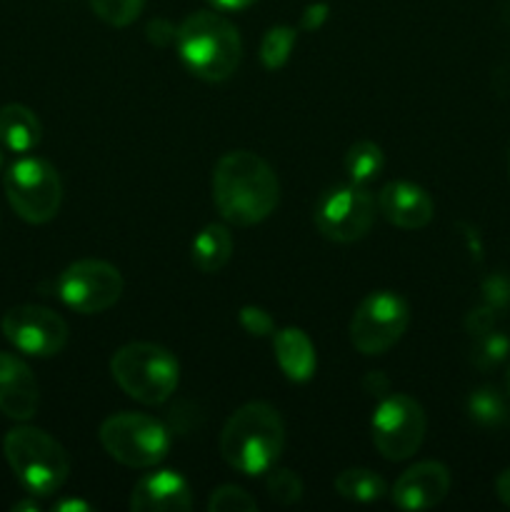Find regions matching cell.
Masks as SVG:
<instances>
[{
  "mask_svg": "<svg viewBox=\"0 0 510 512\" xmlns=\"http://www.w3.org/2000/svg\"><path fill=\"white\" fill-rule=\"evenodd\" d=\"M13 510H38V505H35V503H20V505H15Z\"/></svg>",
  "mask_w": 510,
  "mask_h": 512,
  "instance_id": "36",
  "label": "cell"
},
{
  "mask_svg": "<svg viewBox=\"0 0 510 512\" xmlns=\"http://www.w3.org/2000/svg\"><path fill=\"white\" fill-rule=\"evenodd\" d=\"M383 165V150L370 143V140H360V143L350 145L348 153H345V170H348V178L353 180V185H365L375 180Z\"/></svg>",
  "mask_w": 510,
  "mask_h": 512,
  "instance_id": "22",
  "label": "cell"
},
{
  "mask_svg": "<svg viewBox=\"0 0 510 512\" xmlns=\"http://www.w3.org/2000/svg\"><path fill=\"white\" fill-rule=\"evenodd\" d=\"M375 223V200L360 185L333 190L315 208V225L333 243H355Z\"/></svg>",
  "mask_w": 510,
  "mask_h": 512,
  "instance_id": "12",
  "label": "cell"
},
{
  "mask_svg": "<svg viewBox=\"0 0 510 512\" xmlns=\"http://www.w3.org/2000/svg\"><path fill=\"white\" fill-rule=\"evenodd\" d=\"M233 255V235L225 225H205L193 240V263L200 273H220Z\"/></svg>",
  "mask_w": 510,
  "mask_h": 512,
  "instance_id": "19",
  "label": "cell"
},
{
  "mask_svg": "<svg viewBox=\"0 0 510 512\" xmlns=\"http://www.w3.org/2000/svg\"><path fill=\"white\" fill-rule=\"evenodd\" d=\"M3 335L20 353L53 358L68 343V323L43 305H18L5 313Z\"/></svg>",
  "mask_w": 510,
  "mask_h": 512,
  "instance_id": "11",
  "label": "cell"
},
{
  "mask_svg": "<svg viewBox=\"0 0 510 512\" xmlns=\"http://www.w3.org/2000/svg\"><path fill=\"white\" fill-rule=\"evenodd\" d=\"M388 378H385L383 373H368L365 375V380H363V388H365V393H370V395H378V398H383L385 393H388Z\"/></svg>",
  "mask_w": 510,
  "mask_h": 512,
  "instance_id": "32",
  "label": "cell"
},
{
  "mask_svg": "<svg viewBox=\"0 0 510 512\" xmlns=\"http://www.w3.org/2000/svg\"><path fill=\"white\" fill-rule=\"evenodd\" d=\"M43 138V125L38 115L20 103L0 108V145L10 153H30Z\"/></svg>",
  "mask_w": 510,
  "mask_h": 512,
  "instance_id": "18",
  "label": "cell"
},
{
  "mask_svg": "<svg viewBox=\"0 0 510 512\" xmlns=\"http://www.w3.org/2000/svg\"><path fill=\"white\" fill-rule=\"evenodd\" d=\"M58 295L75 313H103L123 295V275L105 260H78L60 275Z\"/></svg>",
  "mask_w": 510,
  "mask_h": 512,
  "instance_id": "10",
  "label": "cell"
},
{
  "mask_svg": "<svg viewBox=\"0 0 510 512\" xmlns=\"http://www.w3.org/2000/svg\"><path fill=\"white\" fill-rule=\"evenodd\" d=\"M410 323V310L400 295L390 290L370 293L350 320V340L363 355H383L403 338Z\"/></svg>",
  "mask_w": 510,
  "mask_h": 512,
  "instance_id": "8",
  "label": "cell"
},
{
  "mask_svg": "<svg viewBox=\"0 0 510 512\" xmlns=\"http://www.w3.org/2000/svg\"><path fill=\"white\" fill-rule=\"evenodd\" d=\"M510 355V338L500 330H488L483 335H475L473 348H470V363L480 370V373H490V370L500 368L505 358Z\"/></svg>",
  "mask_w": 510,
  "mask_h": 512,
  "instance_id": "23",
  "label": "cell"
},
{
  "mask_svg": "<svg viewBox=\"0 0 510 512\" xmlns=\"http://www.w3.org/2000/svg\"><path fill=\"white\" fill-rule=\"evenodd\" d=\"M38 383L20 358L0 353V413L13 420H30L38 413Z\"/></svg>",
  "mask_w": 510,
  "mask_h": 512,
  "instance_id": "16",
  "label": "cell"
},
{
  "mask_svg": "<svg viewBox=\"0 0 510 512\" xmlns=\"http://www.w3.org/2000/svg\"><path fill=\"white\" fill-rule=\"evenodd\" d=\"M450 473L443 463H418L405 470L393 488V503L403 510H428L445 500Z\"/></svg>",
  "mask_w": 510,
  "mask_h": 512,
  "instance_id": "13",
  "label": "cell"
},
{
  "mask_svg": "<svg viewBox=\"0 0 510 512\" xmlns=\"http://www.w3.org/2000/svg\"><path fill=\"white\" fill-rule=\"evenodd\" d=\"M240 325H243L250 335H255V338H265V335H270L275 330L273 318H270L263 308H255V305H245V308L240 310Z\"/></svg>",
  "mask_w": 510,
  "mask_h": 512,
  "instance_id": "29",
  "label": "cell"
},
{
  "mask_svg": "<svg viewBox=\"0 0 510 512\" xmlns=\"http://www.w3.org/2000/svg\"><path fill=\"white\" fill-rule=\"evenodd\" d=\"M275 358L285 378L305 383L315 373V348L300 328H283L275 333Z\"/></svg>",
  "mask_w": 510,
  "mask_h": 512,
  "instance_id": "17",
  "label": "cell"
},
{
  "mask_svg": "<svg viewBox=\"0 0 510 512\" xmlns=\"http://www.w3.org/2000/svg\"><path fill=\"white\" fill-rule=\"evenodd\" d=\"M145 0H90V8L103 23L125 28L143 13Z\"/></svg>",
  "mask_w": 510,
  "mask_h": 512,
  "instance_id": "25",
  "label": "cell"
},
{
  "mask_svg": "<svg viewBox=\"0 0 510 512\" xmlns=\"http://www.w3.org/2000/svg\"><path fill=\"white\" fill-rule=\"evenodd\" d=\"M483 303L503 315L510 308V275L493 273L483 280Z\"/></svg>",
  "mask_w": 510,
  "mask_h": 512,
  "instance_id": "28",
  "label": "cell"
},
{
  "mask_svg": "<svg viewBox=\"0 0 510 512\" xmlns=\"http://www.w3.org/2000/svg\"><path fill=\"white\" fill-rule=\"evenodd\" d=\"M175 40L185 68L208 83L228 80L238 68L243 53L235 25L228 23L223 15L208 10L188 15L175 33Z\"/></svg>",
  "mask_w": 510,
  "mask_h": 512,
  "instance_id": "3",
  "label": "cell"
},
{
  "mask_svg": "<svg viewBox=\"0 0 510 512\" xmlns=\"http://www.w3.org/2000/svg\"><path fill=\"white\" fill-rule=\"evenodd\" d=\"M495 493H498L500 503H503L505 508H510V468L498 475V480H495Z\"/></svg>",
  "mask_w": 510,
  "mask_h": 512,
  "instance_id": "33",
  "label": "cell"
},
{
  "mask_svg": "<svg viewBox=\"0 0 510 512\" xmlns=\"http://www.w3.org/2000/svg\"><path fill=\"white\" fill-rule=\"evenodd\" d=\"M335 493L353 503H375L385 495V483L373 470L350 468L335 478Z\"/></svg>",
  "mask_w": 510,
  "mask_h": 512,
  "instance_id": "20",
  "label": "cell"
},
{
  "mask_svg": "<svg viewBox=\"0 0 510 512\" xmlns=\"http://www.w3.org/2000/svg\"><path fill=\"white\" fill-rule=\"evenodd\" d=\"M500 313L498 310H493L490 305H480V308H473L468 313V318H465V330H468L470 335H483L488 333V330L495 328V323H498Z\"/></svg>",
  "mask_w": 510,
  "mask_h": 512,
  "instance_id": "30",
  "label": "cell"
},
{
  "mask_svg": "<svg viewBox=\"0 0 510 512\" xmlns=\"http://www.w3.org/2000/svg\"><path fill=\"white\" fill-rule=\"evenodd\" d=\"M3 453L18 483L30 495L48 498L58 493L70 473V460L63 445L48 433L30 425L13 428L3 440Z\"/></svg>",
  "mask_w": 510,
  "mask_h": 512,
  "instance_id": "4",
  "label": "cell"
},
{
  "mask_svg": "<svg viewBox=\"0 0 510 512\" xmlns=\"http://www.w3.org/2000/svg\"><path fill=\"white\" fill-rule=\"evenodd\" d=\"M0 168H3V153H0Z\"/></svg>",
  "mask_w": 510,
  "mask_h": 512,
  "instance_id": "39",
  "label": "cell"
},
{
  "mask_svg": "<svg viewBox=\"0 0 510 512\" xmlns=\"http://www.w3.org/2000/svg\"><path fill=\"white\" fill-rule=\"evenodd\" d=\"M373 443L385 460H408L420 450L425 440L423 408L410 395L393 393L380 400L373 415Z\"/></svg>",
  "mask_w": 510,
  "mask_h": 512,
  "instance_id": "9",
  "label": "cell"
},
{
  "mask_svg": "<svg viewBox=\"0 0 510 512\" xmlns=\"http://www.w3.org/2000/svg\"><path fill=\"white\" fill-rule=\"evenodd\" d=\"M505 390H508V395H510V363H508V368H505Z\"/></svg>",
  "mask_w": 510,
  "mask_h": 512,
  "instance_id": "37",
  "label": "cell"
},
{
  "mask_svg": "<svg viewBox=\"0 0 510 512\" xmlns=\"http://www.w3.org/2000/svg\"><path fill=\"white\" fill-rule=\"evenodd\" d=\"M55 510L65 512V510H80V512H88L90 505L88 503H80V500H65V503L55 505Z\"/></svg>",
  "mask_w": 510,
  "mask_h": 512,
  "instance_id": "35",
  "label": "cell"
},
{
  "mask_svg": "<svg viewBox=\"0 0 510 512\" xmlns=\"http://www.w3.org/2000/svg\"><path fill=\"white\" fill-rule=\"evenodd\" d=\"M115 383L143 405H160L175 393L180 378L173 353L155 343L123 345L110 360Z\"/></svg>",
  "mask_w": 510,
  "mask_h": 512,
  "instance_id": "5",
  "label": "cell"
},
{
  "mask_svg": "<svg viewBox=\"0 0 510 512\" xmlns=\"http://www.w3.org/2000/svg\"><path fill=\"white\" fill-rule=\"evenodd\" d=\"M508 403H505L503 395L495 388L485 385V388H478L470 393L468 398V415L473 423H478L480 428L495 430L500 425L508 423Z\"/></svg>",
  "mask_w": 510,
  "mask_h": 512,
  "instance_id": "21",
  "label": "cell"
},
{
  "mask_svg": "<svg viewBox=\"0 0 510 512\" xmlns=\"http://www.w3.org/2000/svg\"><path fill=\"white\" fill-rule=\"evenodd\" d=\"M193 508L188 483L173 470H158L135 483L130 510L135 512H185Z\"/></svg>",
  "mask_w": 510,
  "mask_h": 512,
  "instance_id": "15",
  "label": "cell"
},
{
  "mask_svg": "<svg viewBox=\"0 0 510 512\" xmlns=\"http://www.w3.org/2000/svg\"><path fill=\"white\" fill-rule=\"evenodd\" d=\"M3 188L10 208L25 223H48L58 215L60 203H63V183H60L58 170L43 158L15 160L5 170Z\"/></svg>",
  "mask_w": 510,
  "mask_h": 512,
  "instance_id": "6",
  "label": "cell"
},
{
  "mask_svg": "<svg viewBox=\"0 0 510 512\" xmlns=\"http://www.w3.org/2000/svg\"><path fill=\"white\" fill-rule=\"evenodd\" d=\"M210 512H255L258 503L255 498H250L243 488H235V485H223V488L213 490L208 500Z\"/></svg>",
  "mask_w": 510,
  "mask_h": 512,
  "instance_id": "26",
  "label": "cell"
},
{
  "mask_svg": "<svg viewBox=\"0 0 510 512\" xmlns=\"http://www.w3.org/2000/svg\"><path fill=\"white\" fill-rule=\"evenodd\" d=\"M268 493L275 503L293 505L303 495V480L290 470H273L268 475Z\"/></svg>",
  "mask_w": 510,
  "mask_h": 512,
  "instance_id": "27",
  "label": "cell"
},
{
  "mask_svg": "<svg viewBox=\"0 0 510 512\" xmlns=\"http://www.w3.org/2000/svg\"><path fill=\"white\" fill-rule=\"evenodd\" d=\"M213 200L230 225H258L278 208L280 185L273 168L250 150H233L215 163Z\"/></svg>",
  "mask_w": 510,
  "mask_h": 512,
  "instance_id": "1",
  "label": "cell"
},
{
  "mask_svg": "<svg viewBox=\"0 0 510 512\" xmlns=\"http://www.w3.org/2000/svg\"><path fill=\"white\" fill-rule=\"evenodd\" d=\"M285 445V425L268 403H248L235 410L220 433V455L243 475L268 473Z\"/></svg>",
  "mask_w": 510,
  "mask_h": 512,
  "instance_id": "2",
  "label": "cell"
},
{
  "mask_svg": "<svg viewBox=\"0 0 510 512\" xmlns=\"http://www.w3.org/2000/svg\"><path fill=\"white\" fill-rule=\"evenodd\" d=\"M325 18H328V5L315 3V5H308V8H305L300 25H303L305 30H318L320 25H323Z\"/></svg>",
  "mask_w": 510,
  "mask_h": 512,
  "instance_id": "31",
  "label": "cell"
},
{
  "mask_svg": "<svg viewBox=\"0 0 510 512\" xmlns=\"http://www.w3.org/2000/svg\"><path fill=\"white\" fill-rule=\"evenodd\" d=\"M508 173H510V150H508Z\"/></svg>",
  "mask_w": 510,
  "mask_h": 512,
  "instance_id": "38",
  "label": "cell"
},
{
  "mask_svg": "<svg viewBox=\"0 0 510 512\" xmlns=\"http://www.w3.org/2000/svg\"><path fill=\"white\" fill-rule=\"evenodd\" d=\"M378 210L390 225L400 230H420L433 220V198L420 185L395 180L383 185L378 195Z\"/></svg>",
  "mask_w": 510,
  "mask_h": 512,
  "instance_id": "14",
  "label": "cell"
},
{
  "mask_svg": "<svg viewBox=\"0 0 510 512\" xmlns=\"http://www.w3.org/2000/svg\"><path fill=\"white\" fill-rule=\"evenodd\" d=\"M218 10H243L248 5H253L255 0H210Z\"/></svg>",
  "mask_w": 510,
  "mask_h": 512,
  "instance_id": "34",
  "label": "cell"
},
{
  "mask_svg": "<svg viewBox=\"0 0 510 512\" xmlns=\"http://www.w3.org/2000/svg\"><path fill=\"white\" fill-rule=\"evenodd\" d=\"M100 443L110 458L128 468H153L168 455L170 435L150 415L118 413L100 425Z\"/></svg>",
  "mask_w": 510,
  "mask_h": 512,
  "instance_id": "7",
  "label": "cell"
},
{
  "mask_svg": "<svg viewBox=\"0 0 510 512\" xmlns=\"http://www.w3.org/2000/svg\"><path fill=\"white\" fill-rule=\"evenodd\" d=\"M295 45V30L288 25H275L260 40V60L268 70H278L288 63L290 50Z\"/></svg>",
  "mask_w": 510,
  "mask_h": 512,
  "instance_id": "24",
  "label": "cell"
}]
</instances>
